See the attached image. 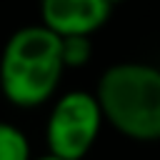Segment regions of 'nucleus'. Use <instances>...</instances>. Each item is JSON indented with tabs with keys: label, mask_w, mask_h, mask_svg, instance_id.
<instances>
[{
	"label": "nucleus",
	"mask_w": 160,
	"mask_h": 160,
	"mask_svg": "<svg viewBox=\"0 0 160 160\" xmlns=\"http://www.w3.org/2000/svg\"><path fill=\"white\" fill-rule=\"evenodd\" d=\"M95 98L105 122L132 142H160V68L142 60L108 65Z\"/></svg>",
	"instance_id": "obj_2"
},
{
	"label": "nucleus",
	"mask_w": 160,
	"mask_h": 160,
	"mask_svg": "<svg viewBox=\"0 0 160 160\" xmlns=\"http://www.w3.org/2000/svg\"><path fill=\"white\" fill-rule=\"evenodd\" d=\"M32 160H60V158H55V155L45 152V155H38V158H32Z\"/></svg>",
	"instance_id": "obj_7"
},
{
	"label": "nucleus",
	"mask_w": 160,
	"mask_h": 160,
	"mask_svg": "<svg viewBox=\"0 0 160 160\" xmlns=\"http://www.w3.org/2000/svg\"><path fill=\"white\" fill-rule=\"evenodd\" d=\"M110 2H112V8H115V5H120V2H125V0H110Z\"/></svg>",
	"instance_id": "obj_8"
},
{
	"label": "nucleus",
	"mask_w": 160,
	"mask_h": 160,
	"mask_svg": "<svg viewBox=\"0 0 160 160\" xmlns=\"http://www.w3.org/2000/svg\"><path fill=\"white\" fill-rule=\"evenodd\" d=\"M65 75L62 38L45 25H22L0 52V92L20 110L40 108L58 98Z\"/></svg>",
	"instance_id": "obj_1"
},
{
	"label": "nucleus",
	"mask_w": 160,
	"mask_h": 160,
	"mask_svg": "<svg viewBox=\"0 0 160 160\" xmlns=\"http://www.w3.org/2000/svg\"><path fill=\"white\" fill-rule=\"evenodd\" d=\"M90 60H92V38H85V35L62 38V62H65V70L85 68Z\"/></svg>",
	"instance_id": "obj_6"
},
{
	"label": "nucleus",
	"mask_w": 160,
	"mask_h": 160,
	"mask_svg": "<svg viewBox=\"0 0 160 160\" xmlns=\"http://www.w3.org/2000/svg\"><path fill=\"white\" fill-rule=\"evenodd\" d=\"M0 160H32L28 135L8 120H0Z\"/></svg>",
	"instance_id": "obj_5"
},
{
	"label": "nucleus",
	"mask_w": 160,
	"mask_h": 160,
	"mask_svg": "<svg viewBox=\"0 0 160 160\" xmlns=\"http://www.w3.org/2000/svg\"><path fill=\"white\" fill-rule=\"evenodd\" d=\"M112 15L110 0H40V25L58 38H92Z\"/></svg>",
	"instance_id": "obj_4"
},
{
	"label": "nucleus",
	"mask_w": 160,
	"mask_h": 160,
	"mask_svg": "<svg viewBox=\"0 0 160 160\" xmlns=\"http://www.w3.org/2000/svg\"><path fill=\"white\" fill-rule=\"evenodd\" d=\"M105 125L100 102L92 90L60 92L45 120L48 152L60 160H82L98 142Z\"/></svg>",
	"instance_id": "obj_3"
}]
</instances>
